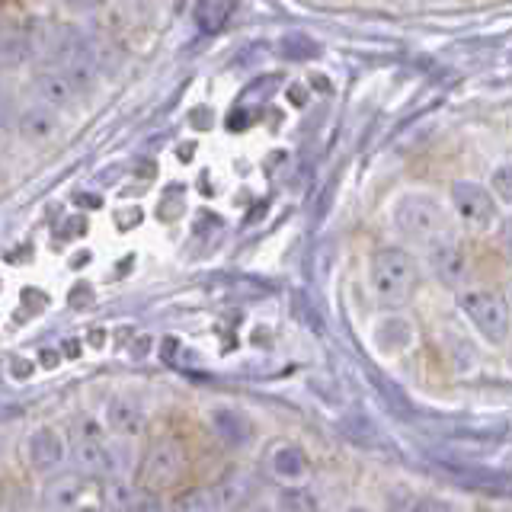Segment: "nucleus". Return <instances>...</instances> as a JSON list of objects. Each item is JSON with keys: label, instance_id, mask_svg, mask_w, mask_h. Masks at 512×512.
Wrapping results in <instances>:
<instances>
[{"label": "nucleus", "instance_id": "nucleus-9", "mask_svg": "<svg viewBox=\"0 0 512 512\" xmlns=\"http://www.w3.org/2000/svg\"><path fill=\"white\" fill-rule=\"evenodd\" d=\"M74 455H77L80 471L90 474V477H109V480L122 477L119 452L109 445L106 429H100L93 420H84V429H80V442H77Z\"/></svg>", "mask_w": 512, "mask_h": 512}, {"label": "nucleus", "instance_id": "nucleus-16", "mask_svg": "<svg viewBox=\"0 0 512 512\" xmlns=\"http://www.w3.org/2000/svg\"><path fill=\"white\" fill-rule=\"evenodd\" d=\"M212 493H215V506L218 512H234L247 503L250 496V480L244 474H221V480L212 484Z\"/></svg>", "mask_w": 512, "mask_h": 512}, {"label": "nucleus", "instance_id": "nucleus-15", "mask_svg": "<svg viewBox=\"0 0 512 512\" xmlns=\"http://www.w3.org/2000/svg\"><path fill=\"white\" fill-rule=\"evenodd\" d=\"M16 128H20V135L26 141H48L58 132V116L52 106L36 103V106H26L20 116H16Z\"/></svg>", "mask_w": 512, "mask_h": 512}, {"label": "nucleus", "instance_id": "nucleus-17", "mask_svg": "<svg viewBox=\"0 0 512 512\" xmlns=\"http://www.w3.org/2000/svg\"><path fill=\"white\" fill-rule=\"evenodd\" d=\"M170 512H218L212 487H208V484H189L183 490H176Z\"/></svg>", "mask_w": 512, "mask_h": 512}, {"label": "nucleus", "instance_id": "nucleus-1", "mask_svg": "<svg viewBox=\"0 0 512 512\" xmlns=\"http://www.w3.org/2000/svg\"><path fill=\"white\" fill-rule=\"evenodd\" d=\"M192 480V448L180 432L164 429L148 442L138 464V487L148 493H176Z\"/></svg>", "mask_w": 512, "mask_h": 512}, {"label": "nucleus", "instance_id": "nucleus-5", "mask_svg": "<svg viewBox=\"0 0 512 512\" xmlns=\"http://www.w3.org/2000/svg\"><path fill=\"white\" fill-rule=\"evenodd\" d=\"M448 208H452V218L468 234H490L503 218L487 183H474V180H455L448 186Z\"/></svg>", "mask_w": 512, "mask_h": 512}, {"label": "nucleus", "instance_id": "nucleus-6", "mask_svg": "<svg viewBox=\"0 0 512 512\" xmlns=\"http://www.w3.org/2000/svg\"><path fill=\"white\" fill-rule=\"evenodd\" d=\"M426 266L429 272L436 276L439 285H445L448 292H461V288H468L471 279H474V260H471V247L468 240L458 237L455 231L445 234L439 240H432L426 247Z\"/></svg>", "mask_w": 512, "mask_h": 512}, {"label": "nucleus", "instance_id": "nucleus-20", "mask_svg": "<svg viewBox=\"0 0 512 512\" xmlns=\"http://www.w3.org/2000/svg\"><path fill=\"white\" fill-rule=\"evenodd\" d=\"M279 512H317V500L308 493V487H288L282 490Z\"/></svg>", "mask_w": 512, "mask_h": 512}, {"label": "nucleus", "instance_id": "nucleus-12", "mask_svg": "<svg viewBox=\"0 0 512 512\" xmlns=\"http://www.w3.org/2000/svg\"><path fill=\"white\" fill-rule=\"evenodd\" d=\"M103 426L109 436H119V439H135L144 432L148 420H144V410L138 400H128V397H112L106 404L103 413Z\"/></svg>", "mask_w": 512, "mask_h": 512}, {"label": "nucleus", "instance_id": "nucleus-23", "mask_svg": "<svg viewBox=\"0 0 512 512\" xmlns=\"http://www.w3.org/2000/svg\"><path fill=\"white\" fill-rule=\"evenodd\" d=\"M7 141V109H4V100H0V144Z\"/></svg>", "mask_w": 512, "mask_h": 512}, {"label": "nucleus", "instance_id": "nucleus-3", "mask_svg": "<svg viewBox=\"0 0 512 512\" xmlns=\"http://www.w3.org/2000/svg\"><path fill=\"white\" fill-rule=\"evenodd\" d=\"M391 221L400 237H407L420 247H429L432 240L452 234V208L423 189H410L404 196H397L391 208Z\"/></svg>", "mask_w": 512, "mask_h": 512}, {"label": "nucleus", "instance_id": "nucleus-19", "mask_svg": "<svg viewBox=\"0 0 512 512\" xmlns=\"http://www.w3.org/2000/svg\"><path fill=\"white\" fill-rule=\"evenodd\" d=\"M228 16H231V0H202V4L196 7V23L205 32L221 29Z\"/></svg>", "mask_w": 512, "mask_h": 512}, {"label": "nucleus", "instance_id": "nucleus-7", "mask_svg": "<svg viewBox=\"0 0 512 512\" xmlns=\"http://www.w3.org/2000/svg\"><path fill=\"white\" fill-rule=\"evenodd\" d=\"M48 55L58 71H64L77 87H84L96 74V48L77 26H55L48 32Z\"/></svg>", "mask_w": 512, "mask_h": 512}, {"label": "nucleus", "instance_id": "nucleus-18", "mask_svg": "<svg viewBox=\"0 0 512 512\" xmlns=\"http://www.w3.org/2000/svg\"><path fill=\"white\" fill-rule=\"evenodd\" d=\"M487 189H490V196L496 199V205L512 208V160H506V164H496L490 170Z\"/></svg>", "mask_w": 512, "mask_h": 512}, {"label": "nucleus", "instance_id": "nucleus-24", "mask_svg": "<svg viewBox=\"0 0 512 512\" xmlns=\"http://www.w3.org/2000/svg\"><path fill=\"white\" fill-rule=\"evenodd\" d=\"M506 301H509V314H512V285L506 288Z\"/></svg>", "mask_w": 512, "mask_h": 512}, {"label": "nucleus", "instance_id": "nucleus-26", "mask_svg": "<svg viewBox=\"0 0 512 512\" xmlns=\"http://www.w3.org/2000/svg\"><path fill=\"white\" fill-rule=\"evenodd\" d=\"M247 512H272V509H263V506H256V509H247Z\"/></svg>", "mask_w": 512, "mask_h": 512}, {"label": "nucleus", "instance_id": "nucleus-8", "mask_svg": "<svg viewBox=\"0 0 512 512\" xmlns=\"http://www.w3.org/2000/svg\"><path fill=\"white\" fill-rule=\"evenodd\" d=\"M263 468L272 480H276V484H282V490L308 487V480L314 474V464H311L308 452H304V448L292 439L269 442L266 455H263Z\"/></svg>", "mask_w": 512, "mask_h": 512}, {"label": "nucleus", "instance_id": "nucleus-11", "mask_svg": "<svg viewBox=\"0 0 512 512\" xmlns=\"http://www.w3.org/2000/svg\"><path fill=\"white\" fill-rule=\"evenodd\" d=\"M93 480L90 474H77V471H68V474H52L48 477V484L42 490V503L48 512H80L87 509V500L93 493Z\"/></svg>", "mask_w": 512, "mask_h": 512}, {"label": "nucleus", "instance_id": "nucleus-25", "mask_svg": "<svg viewBox=\"0 0 512 512\" xmlns=\"http://www.w3.org/2000/svg\"><path fill=\"white\" fill-rule=\"evenodd\" d=\"M346 512H372V509H365V506H349Z\"/></svg>", "mask_w": 512, "mask_h": 512}, {"label": "nucleus", "instance_id": "nucleus-21", "mask_svg": "<svg viewBox=\"0 0 512 512\" xmlns=\"http://www.w3.org/2000/svg\"><path fill=\"white\" fill-rule=\"evenodd\" d=\"M496 234H500V247H503V253L512 260V212L500 218V224H496Z\"/></svg>", "mask_w": 512, "mask_h": 512}, {"label": "nucleus", "instance_id": "nucleus-4", "mask_svg": "<svg viewBox=\"0 0 512 512\" xmlns=\"http://www.w3.org/2000/svg\"><path fill=\"white\" fill-rule=\"evenodd\" d=\"M458 311L468 317V324L484 336L490 346H506L512 336V314L506 292H496L490 285H468L458 292Z\"/></svg>", "mask_w": 512, "mask_h": 512}, {"label": "nucleus", "instance_id": "nucleus-2", "mask_svg": "<svg viewBox=\"0 0 512 512\" xmlns=\"http://www.w3.org/2000/svg\"><path fill=\"white\" fill-rule=\"evenodd\" d=\"M423 282L420 260L407 247H381L368 263V288L381 308L400 311L416 298Z\"/></svg>", "mask_w": 512, "mask_h": 512}, {"label": "nucleus", "instance_id": "nucleus-10", "mask_svg": "<svg viewBox=\"0 0 512 512\" xmlns=\"http://www.w3.org/2000/svg\"><path fill=\"white\" fill-rule=\"evenodd\" d=\"M23 458L32 474L52 477V474H58L61 464L68 461V442H64V436L55 426H39L26 436Z\"/></svg>", "mask_w": 512, "mask_h": 512}, {"label": "nucleus", "instance_id": "nucleus-13", "mask_svg": "<svg viewBox=\"0 0 512 512\" xmlns=\"http://www.w3.org/2000/svg\"><path fill=\"white\" fill-rule=\"evenodd\" d=\"M32 90H36L39 103L52 106V109H64V106L74 103L80 87L64 71H58L55 64H48V68H42L36 77H32Z\"/></svg>", "mask_w": 512, "mask_h": 512}, {"label": "nucleus", "instance_id": "nucleus-22", "mask_svg": "<svg viewBox=\"0 0 512 512\" xmlns=\"http://www.w3.org/2000/svg\"><path fill=\"white\" fill-rule=\"evenodd\" d=\"M64 4H68L71 10H80V13H87V10H96L103 4V0H64Z\"/></svg>", "mask_w": 512, "mask_h": 512}, {"label": "nucleus", "instance_id": "nucleus-14", "mask_svg": "<svg viewBox=\"0 0 512 512\" xmlns=\"http://www.w3.org/2000/svg\"><path fill=\"white\" fill-rule=\"evenodd\" d=\"M29 32L16 20H0V68H20L29 58Z\"/></svg>", "mask_w": 512, "mask_h": 512}]
</instances>
